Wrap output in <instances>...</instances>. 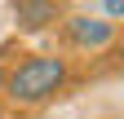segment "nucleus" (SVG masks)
<instances>
[{
  "label": "nucleus",
  "mask_w": 124,
  "mask_h": 119,
  "mask_svg": "<svg viewBox=\"0 0 124 119\" xmlns=\"http://www.w3.org/2000/svg\"><path fill=\"white\" fill-rule=\"evenodd\" d=\"M62 31H67V44L71 49H106V44L115 40V22L106 18H67L62 22Z\"/></svg>",
  "instance_id": "obj_2"
},
{
  "label": "nucleus",
  "mask_w": 124,
  "mask_h": 119,
  "mask_svg": "<svg viewBox=\"0 0 124 119\" xmlns=\"http://www.w3.org/2000/svg\"><path fill=\"white\" fill-rule=\"evenodd\" d=\"M13 18L22 31H44L49 22H58V5L53 0H13Z\"/></svg>",
  "instance_id": "obj_3"
},
{
  "label": "nucleus",
  "mask_w": 124,
  "mask_h": 119,
  "mask_svg": "<svg viewBox=\"0 0 124 119\" xmlns=\"http://www.w3.org/2000/svg\"><path fill=\"white\" fill-rule=\"evenodd\" d=\"M106 13H111V18H120V13H124V0H106Z\"/></svg>",
  "instance_id": "obj_4"
},
{
  "label": "nucleus",
  "mask_w": 124,
  "mask_h": 119,
  "mask_svg": "<svg viewBox=\"0 0 124 119\" xmlns=\"http://www.w3.org/2000/svg\"><path fill=\"white\" fill-rule=\"evenodd\" d=\"M0 88H5V71H0Z\"/></svg>",
  "instance_id": "obj_5"
},
{
  "label": "nucleus",
  "mask_w": 124,
  "mask_h": 119,
  "mask_svg": "<svg viewBox=\"0 0 124 119\" xmlns=\"http://www.w3.org/2000/svg\"><path fill=\"white\" fill-rule=\"evenodd\" d=\"M67 84V62L53 53H36V57H27V62H18V71L5 79V93L13 106H36V101L44 97H53L58 88Z\"/></svg>",
  "instance_id": "obj_1"
}]
</instances>
